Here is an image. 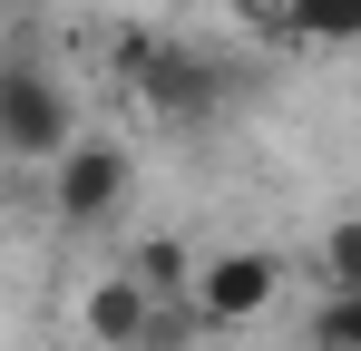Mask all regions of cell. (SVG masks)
<instances>
[{
  "label": "cell",
  "instance_id": "7",
  "mask_svg": "<svg viewBox=\"0 0 361 351\" xmlns=\"http://www.w3.org/2000/svg\"><path fill=\"white\" fill-rule=\"evenodd\" d=\"M127 273H137V283L157 292V302H185V273H195V254H185L176 234H147V244L127 254Z\"/></svg>",
  "mask_w": 361,
  "mask_h": 351
},
{
  "label": "cell",
  "instance_id": "1",
  "mask_svg": "<svg viewBox=\"0 0 361 351\" xmlns=\"http://www.w3.org/2000/svg\"><path fill=\"white\" fill-rule=\"evenodd\" d=\"M78 137H88V127H78V98L59 88V68L0 58V156H10V166H59Z\"/></svg>",
  "mask_w": 361,
  "mask_h": 351
},
{
  "label": "cell",
  "instance_id": "3",
  "mask_svg": "<svg viewBox=\"0 0 361 351\" xmlns=\"http://www.w3.org/2000/svg\"><path fill=\"white\" fill-rule=\"evenodd\" d=\"M118 78L157 117H205L215 98H225V68L195 58V49H176V39H157V30H127V39H118Z\"/></svg>",
  "mask_w": 361,
  "mask_h": 351
},
{
  "label": "cell",
  "instance_id": "8",
  "mask_svg": "<svg viewBox=\"0 0 361 351\" xmlns=\"http://www.w3.org/2000/svg\"><path fill=\"white\" fill-rule=\"evenodd\" d=\"M312 264H322V292H361V215H332Z\"/></svg>",
  "mask_w": 361,
  "mask_h": 351
},
{
  "label": "cell",
  "instance_id": "6",
  "mask_svg": "<svg viewBox=\"0 0 361 351\" xmlns=\"http://www.w3.org/2000/svg\"><path fill=\"white\" fill-rule=\"evenodd\" d=\"M283 30L302 49H361V0H283Z\"/></svg>",
  "mask_w": 361,
  "mask_h": 351
},
{
  "label": "cell",
  "instance_id": "5",
  "mask_svg": "<svg viewBox=\"0 0 361 351\" xmlns=\"http://www.w3.org/2000/svg\"><path fill=\"white\" fill-rule=\"evenodd\" d=\"M127 176H137V166H127L118 137H78V147L59 156V176H49V215H59V234L108 225V215L127 205Z\"/></svg>",
  "mask_w": 361,
  "mask_h": 351
},
{
  "label": "cell",
  "instance_id": "2",
  "mask_svg": "<svg viewBox=\"0 0 361 351\" xmlns=\"http://www.w3.org/2000/svg\"><path fill=\"white\" fill-rule=\"evenodd\" d=\"M274 292H283V264H274L264 244H215V254H195V273H185V312H195L205 332H244V322L274 312Z\"/></svg>",
  "mask_w": 361,
  "mask_h": 351
},
{
  "label": "cell",
  "instance_id": "4",
  "mask_svg": "<svg viewBox=\"0 0 361 351\" xmlns=\"http://www.w3.org/2000/svg\"><path fill=\"white\" fill-rule=\"evenodd\" d=\"M78 332H88V351H176V332H166V302L137 283V273H98V283L78 292Z\"/></svg>",
  "mask_w": 361,
  "mask_h": 351
},
{
  "label": "cell",
  "instance_id": "9",
  "mask_svg": "<svg viewBox=\"0 0 361 351\" xmlns=\"http://www.w3.org/2000/svg\"><path fill=\"white\" fill-rule=\"evenodd\" d=\"M312 351H361V292H322L312 302Z\"/></svg>",
  "mask_w": 361,
  "mask_h": 351
}]
</instances>
